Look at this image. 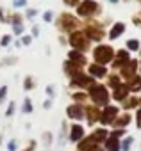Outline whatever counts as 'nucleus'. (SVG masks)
Listing matches in <instances>:
<instances>
[{"label":"nucleus","mask_w":141,"mask_h":151,"mask_svg":"<svg viewBox=\"0 0 141 151\" xmlns=\"http://www.w3.org/2000/svg\"><path fill=\"white\" fill-rule=\"evenodd\" d=\"M88 98L91 100L93 105H97L100 109L109 105V101H111V94H109L107 86H102V84H97V82L88 89Z\"/></svg>","instance_id":"obj_1"},{"label":"nucleus","mask_w":141,"mask_h":151,"mask_svg":"<svg viewBox=\"0 0 141 151\" xmlns=\"http://www.w3.org/2000/svg\"><path fill=\"white\" fill-rule=\"evenodd\" d=\"M93 57H95L97 64L105 66V64H109V62L114 59V50H113V46H107V45H98V46L93 50Z\"/></svg>","instance_id":"obj_2"},{"label":"nucleus","mask_w":141,"mask_h":151,"mask_svg":"<svg viewBox=\"0 0 141 151\" xmlns=\"http://www.w3.org/2000/svg\"><path fill=\"white\" fill-rule=\"evenodd\" d=\"M118 114H120V109L116 105H111L109 103V105H105V107L100 109V119H98V123L102 126H111L113 121L118 117Z\"/></svg>","instance_id":"obj_3"},{"label":"nucleus","mask_w":141,"mask_h":151,"mask_svg":"<svg viewBox=\"0 0 141 151\" xmlns=\"http://www.w3.org/2000/svg\"><path fill=\"white\" fill-rule=\"evenodd\" d=\"M70 45L73 46V50L86 52L88 50V45H89V37L86 36V32L73 30V32H70Z\"/></svg>","instance_id":"obj_4"},{"label":"nucleus","mask_w":141,"mask_h":151,"mask_svg":"<svg viewBox=\"0 0 141 151\" xmlns=\"http://www.w3.org/2000/svg\"><path fill=\"white\" fill-rule=\"evenodd\" d=\"M93 84H95V78L89 77V75H84L82 71H81L79 75H75V77L70 78V86H72V87H77V89H81V91L89 89Z\"/></svg>","instance_id":"obj_5"},{"label":"nucleus","mask_w":141,"mask_h":151,"mask_svg":"<svg viewBox=\"0 0 141 151\" xmlns=\"http://www.w3.org/2000/svg\"><path fill=\"white\" fill-rule=\"evenodd\" d=\"M77 151H105L102 144H98L97 140H93L89 135H86L82 140L77 142Z\"/></svg>","instance_id":"obj_6"},{"label":"nucleus","mask_w":141,"mask_h":151,"mask_svg":"<svg viewBox=\"0 0 141 151\" xmlns=\"http://www.w3.org/2000/svg\"><path fill=\"white\" fill-rule=\"evenodd\" d=\"M97 11H98V6H97L95 0H84V2H81L79 7H77V14L79 16H84V18L93 16Z\"/></svg>","instance_id":"obj_7"},{"label":"nucleus","mask_w":141,"mask_h":151,"mask_svg":"<svg viewBox=\"0 0 141 151\" xmlns=\"http://www.w3.org/2000/svg\"><path fill=\"white\" fill-rule=\"evenodd\" d=\"M84 137H86V130H84V126H82L81 123H73L72 126H70V130H68V140H70V142L77 144V142L82 140Z\"/></svg>","instance_id":"obj_8"},{"label":"nucleus","mask_w":141,"mask_h":151,"mask_svg":"<svg viewBox=\"0 0 141 151\" xmlns=\"http://www.w3.org/2000/svg\"><path fill=\"white\" fill-rule=\"evenodd\" d=\"M66 116H68V119H72V121H75V123L82 121V119H84V105H81V103H72V105H68V107H66Z\"/></svg>","instance_id":"obj_9"},{"label":"nucleus","mask_w":141,"mask_h":151,"mask_svg":"<svg viewBox=\"0 0 141 151\" xmlns=\"http://www.w3.org/2000/svg\"><path fill=\"white\" fill-rule=\"evenodd\" d=\"M84 119L88 121L89 126L98 123V119H100V107H97L93 103L91 105H84Z\"/></svg>","instance_id":"obj_10"},{"label":"nucleus","mask_w":141,"mask_h":151,"mask_svg":"<svg viewBox=\"0 0 141 151\" xmlns=\"http://www.w3.org/2000/svg\"><path fill=\"white\" fill-rule=\"evenodd\" d=\"M57 25H59V29H61L63 32H68V34H70V32H73V29L77 27V20H75L72 14H61Z\"/></svg>","instance_id":"obj_11"},{"label":"nucleus","mask_w":141,"mask_h":151,"mask_svg":"<svg viewBox=\"0 0 141 151\" xmlns=\"http://www.w3.org/2000/svg\"><path fill=\"white\" fill-rule=\"evenodd\" d=\"M120 75H121V78L127 82L129 78H132L134 75H137V60H134V59H130L125 66H121L120 68Z\"/></svg>","instance_id":"obj_12"},{"label":"nucleus","mask_w":141,"mask_h":151,"mask_svg":"<svg viewBox=\"0 0 141 151\" xmlns=\"http://www.w3.org/2000/svg\"><path fill=\"white\" fill-rule=\"evenodd\" d=\"M129 94H130V91H129L127 84H123V82H121L118 87H114V89H113V100H114V101H120V103H121Z\"/></svg>","instance_id":"obj_13"},{"label":"nucleus","mask_w":141,"mask_h":151,"mask_svg":"<svg viewBox=\"0 0 141 151\" xmlns=\"http://www.w3.org/2000/svg\"><path fill=\"white\" fill-rule=\"evenodd\" d=\"M130 121H132V116H130V112H121V114H118V117L113 121V128H127L129 124H130Z\"/></svg>","instance_id":"obj_14"},{"label":"nucleus","mask_w":141,"mask_h":151,"mask_svg":"<svg viewBox=\"0 0 141 151\" xmlns=\"http://www.w3.org/2000/svg\"><path fill=\"white\" fill-rule=\"evenodd\" d=\"M88 73H89V77H93V78H104V77H107V68L95 62V64H91L88 68Z\"/></svg>","instance_id":"obj_15"},{"label":"nucleus","mask_w":141,"mask_h":151,"mask_svg":"<svg viewBox=\"0 0 141 151\" xmlns=\"http://www.w3.org/2000/svg\"><path fill=\"white\" fill-rule=\"evenodd\" d=\"M89 137H91L93 140H97L98 144H104V140L109 137V130H107L105 126H98V128H95V130L89 133Z\"/></svg>","instance_id":"obj_16"},{"label":"nucleus","mask_w":141,"mask_h":151,"mask_svg":"<svg viewBox=\"0 0 141 151\" xmlns=\"http://www.w3.org/2000/svg\"><path fill=\"white\" fill-rule=\"evenodd\" d=\"M68 60L73 62V64H77L79 68H84V64H86V55H84L82 52H79V50H72V52L68 53Z\"/></svg>","instance_id":"obj_17"},{"label":"nucleus","mask_w":141,"mask_h":151,"mask_svg":"<svg viewBox=\"0 0 141 151\" xmlns=\"http://www.w3.org/2000/svg\"><path fill=\"white\" fill-rule=\"evenodd\" d=\"M129 60H130L129 52H127V50H120V52L116 53V59L113 60V68H121V66H125Z\"/></svg>","instance_id":"obj_18"},{"label":"nucleus","mask_w":141,"mask_h":151,"mask_svg":"<svg viewBox=\"0 0 141 151\" xmlns=\"http://www.w3.org/2000/svg\"><path fill=\"white\" fill-rule=\"evenodd\" d=\"M139 107V98L137 96H127L123 101H121V109L125 110V112H129V110H132V109H137Z\"/></svg>","instance_id":"obj_19"},{"label":"nucleus","mask_w":141,"mask_h":151,"mask_svg":"<svg viewBox=\"0 0 141 151\" xmlns=\"http://www.w3.org/2000/svg\"><path fill=\"white\" fill-rule=\"evenodd\" d=\"M104 149L105 151H121L120 149V139H116V137H113V135H109L105 140H104Z\"/></svg>","instance_id":"obj_20"},{"label":"nucleus","mask_w":141,"mask_h":151,"mask_svg":"<svg viewBox=\"0 0 141 151\" xmlns=\"http://www.w3.org/2000/svg\"><path fill=\"white\" fill-rule=\"evenodd\" d=\"M125 84H127V87H129L130 93H139L141 91V75H134V77L129 78Z\"/></svg>","instance_id":"obj_21"},{"label":"nucleus","mask_w":141,"mask_h":151,"mask_svg":"<svg viewBox=\"0 0 141 151\" xmlns=\"http://www.w3.org/2000/svg\"><path fill=\"white\" fill-rule=\"evenodd\" d=\"M81 71H82V68H79L77 64L70 62V60H66V62H64V73L68 75L70 78H72V77H75V75H79Z\"/></svg>","instance_id":"obj_22"},{"label":"nucleus","mask_w":141,"mask_h":151,"mask_svg":"<svg viewBox=\"0 0 141 151\" xmlns=\"http://www.w3.org/2000/svg\"><path fill=\"white\" fill-rule=\"evenodd\" d=\"M86 36H88L89 39L100 41V39L104 37V32H102V29H100V27H88V32H86Z\"/></svg>","instance_id":"obj_23"},{"label":"nucleus","mask_w":141,"mask_h":151,"mask_svg":"<svg viewBox=\"0 0 141 151\" xmlns=\"http://www.w3.org/2000/svg\"><path fill=\"white\" fill-rule=\"evenodd\" d=\"M123 30H125V25H123L121 22H118V23L113 25V29H111V32H109V37H111V39H118V37L123 34Z\"/></svg>","instance_id":"obj_24"},{"label":"nucleus","mask_w":141,"mask_h":151,"mask_svg":"<svg viewBox=\"0 0 141 151\" xmlns=\"http://www.w3.org/2000/svg\"><path fill=\"white\" fill-rule=\"evenodd\" d=\"M72 100H73V103L86 105V101H88L89 98H88V93H86V91H77V93H72Z\"/></svg>","instance_id":"obj_25"},{"label":"nucleus","mask_w":141,"mask_h":151,"mask_svg":"<svg viewBox=\"0 0 141 151\" xmlns=\"http://www.w3.org/2000/svg\"><path fill=\"white\" fill-rule=\"evenodd\" d=\"M132 142H134V137H130V135L123 137V140H120V149H121V151H130Z\"/></svg>","instance_id":"obj_26"},{"label":"nucleus","mask_w":141,"mask_h":151,"mask_svg":"<svg viewBox=\"0 0 141 151\" xmlns=\"http://www.w3.org/2000/svg\"><path fill=\"white\" fill-rule=\"evenodd\" d=\"M13 32H15L16 36H20V34L23 32V25H22L20 16H13Z\"/></svg>","instance_id":"obj_27"},{"label":"nucleus","mask_w":141,"mask_h":151,"mask_svg":"<svg viewBox=\"0 0 141 151\" xmlns=\"http://www.w3.org/2000/svg\"><path fill=\"white\" fill-rule=\"evenodd\" d=\"M68 140V124L66 121L61 124V133H59V146H64V142Z\"/></svg>","instance_id":"obj_28"},{"label":"nucleus","mask_w":141,"mask_h":151,"mask_svg":"<svg viewBox=\"0 0 141 151\" xmlns=\"http://www.w3.org/2000/svg\"><path fill=\"white\" fill-rule=\"evenodd\" d=\"M52 140H54L52 132H45V133L41 135V142H43V146H45V147H50V146H52Z\"/></svg>","instance_id":"obj_29"},{"label":"nucleus","mask_w":141,"mask_h":151,"mask_svg":"<svg viewBox=\"0 0 141 151\" xmlns=\"http://www.w3.org/2000/svg\"><path fill=\"white\" fill-rule=\"evenodd\" d=\"M120 84H121V78L118 77V75H109V78H107V86H109V87L114 89V87H118Z\"/></svg>","instance_id":"obj_30"},{"label":"nucleus","mask_w":141,"mask_h":151,"mask_svg":"<svg viewBox=\"0 0 141 151\" xmlns=\"http://www.w3.org/2000/svg\"><path fill=\"white\" fill-rule=\"evenodd\" d=\"M32 110H34V107H32L31 98H25V100H23V105H22V112H23V114H31Z\"/></svg>","instance_id":"obj_31"},{"label":"nucleus","mask_w":141,"mask_h":151,"mask_svg":"<svg viewBox=\"0 0 141 151\" xmlns=\"http://www.w3.org/2000/svg\"><path fill=\"white\" fill-rule=\"evenodd\" d=\"M109 135H113V137H116V139H123V137L127 135V130H125V128H113V130L109 132Z\"/></svg>","instance_id":"obj_32"},{"label":"nucleus","mask_w":141,"mask_h":151,"mask_svg":"<svg viewBox=\"0 0 141 151\" xmlns=\"http://www.w3.org/2000/svg\"><path fill=\"white\" fill-rule=\"evenodd\" d=\"M34 87H36L34 78H32V77H25V80H23V89H25V91H32Z\"/></svg>","instance_id":"obj_33"},{"label":"nucleus","mask_w":141,"mask_h":151,"mask_svg":"<svg viewBox=\"0 0 141 151\" xmlns=\"http://www.w3.org/2000/svg\"><path fill=\"white\" fill-rule=\"evenodd\" d=\"M127 48L132 50V52L139 50V41H137V39H130V41H127Z\"/></svg>","instance_id":"obj_34"},{"label":"nucleus","mask_w":141,"mask_h":151,"mask_svg":"<svg viewBox=\"0 0 141 151\" xmlns=\"http://www.w3.org/2000/svg\"><path fill=\"white\" fill-rule=\"evenodd\" d=\"M15 110H16V105H15V101H11V103L7 105V110H6V117H11V116L15 114Z\"/></svg>","instance_id":"obj_35"},{"label":"nucleus","mask_w":141,"mask_h":151,"mask_svg":"<svg viewBox=\"0 0 141 151\" xmlns=\"http://www.w3.org/2000/svg\"><path fill=\"white\" fill-rule=\"evenodd\" d=\"M45 91H47V94H48V98H50V100H54V98H55V89H54V86H47V89H45Z\"/></svg>","instance_id":"obj_36"},{"label":"nucleus","mask_w":141,"mask_h":151,"mask_svg":"<svg viewBox=\"0 0 141 151\" xmlns=\"http://www.w3.org/2000/svg\"><path fill=\"white\" fill-rule=\"evenodd\" d=\"M16 149H18V144H16L15 139H11V140L7 142V151H16Z\"/></svg>","instance_id":"obj_37"},{"label":"nucleus","mask_w":141,"mask_h":151,"mask_svg":"<svg viewBox=\"0 0 141 151\" xmlns=\"http://www.w3.org/2000/svg\"><path fill=\"white\" fill-rule=\"evenodd\" d=\"M6 96H7V86H2L0 87V103L6 100Z\"/></svg>","instance_id":"obj_38"},{"label":"nucleus","mask_w":141,"mask_h":151,"mask_svg":"<svg viewBox=\"0 0 141 151\" xmlns=\"http://www.w3.org/2000/svg\"><path fill=\"white\" fill-rule=\"evenodd\" d=\"M23 151H36V140H34V139H32V140H29V146H27Z\"/></svg>","instance_id":"obj_39"},{"label":"nucleus","mask_w":141,"mask_h":151,"mask_svg":"<svg viewBox=\"0 0 141 151\" xmlns=\"http://www.w3.org/2000/svg\"><path fill=\"white\" fill-rule=\"evenodd\" d=\"M136 126L137 128H141V107L137 109V112H136Z\"/></svg>","instance_id":"obj_40"},{"label":"nucleus","mask_w":141,"mask_h":151,"mask_svg":"<svg viewBox=\"0 0 141 151\" xmlns=\"http://www.w3.org/2000/svg\"><path fill=\"white\" fill-rule=\"evenodd\" d=\"M79 4H81V0H64V6H70V7L79 6Z\"/></svg>","instance_id":"obj_41"},{"label":"nucleus","mask_w":141,"mask_h":151,"mask_svg":"<svg viewBox=\"0 0 141 151\" xmlns=\"http://www.w3.org/2000/svg\"><path fill=\"white\" fill-rule=\"evenodd\" d=\"M13 4H15V7H23L27 4V0H13Z\"/></svg>","instance_id":"obj_42"},{"label":"nucleus","mask_w":141,"mask_h":151,"mask_svg":"<svg viewBox=\"0 0 141 151\" xmlns=\"http://www.w3.org/2000/svg\"><path fill=\"white\" fill-rule=\"evenodd\" d=\"M52 16H54V13H52V11H47V13L43 14V20H45V22H52Z\"/></svg>","instance_id":"obj_43"},{"label":"nucleus","mask_w":141,"mask_h":151,"mask_svg":"<svg viewBox=\"0 0 141 151\" xmlns=\"http://www.w3.org/2000/svg\"><path fill=\"white\" fill-rule=\"evenodd\" d=\"M43 109H45V110H48V109H52V100H50V98L43 101Z\"/></svg>","instance_id":"obj_44"},{"label":"nucleus","mask_w":141,"mask_h":151,"mask_svg":"<svg viewBox=\"0 0 141 151\" xmlns=\"http://www.w3.org/2000/svg\"><path fill=\"white\" fill-rule=\"evenodd\" d=\"M9 41H11V36H4V37H2V46H7Z\"/></svg>","instance_id":"obj_45"},{"label":"nucleus","mask_w":141,"mask_h":151,"mask_svg":"<svg viewBox=\"0 0 141 151\" xmlns=\"http://www.w3.org/2000/svg\"><path fill=\"white\" fill-rule=\"evenodd\" d=\"M31 41H32V39H31L29 36H23V37H22V43H23V45H31Z\"/></svg>","instance_id":"obj_46"},{"label":"nucleus","mask_w":141,"mask_h":151,"mask_svg":"<svg viewBox=\"0 0 141 151\" xmlns=\"http://www.w3.org/2000/svg\"><path fill=\"white\" fill-rule=\"evenodd\" d=\"M34 14H36V11H34V9H29V11H27V16H29V18H32Z\"/></svg>","instance_id":"obj_47"},{"label":"nucleus","mask_w":141,"mask_h":151,"mask_svg":"<svg viewBox=\"0 0 141 151\" xmlns=\"http://www.w3.org/2000/svg\"><path fill=\"white\" fill-rule=\"evenodd\" d=\"M32 32H34V36H38V34H39V29H38V27H34V29H32Z\"/></svg>","instance_id":"obj_48"},{"label":"nucleus","mask_w":141,"mask_h":151,"mask_svg":"<svg viewBox=\"0 0 141 151\" xmlns=\"http://www.w3.org/2000/svg\"><path fill=\"white\" fill-rule=\"evenodd\" d=\"M109 2H111V4H118V0H109Z\"/></svg>","instance_id":"obj_49"}]
</instances>
